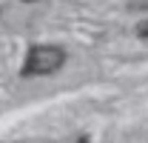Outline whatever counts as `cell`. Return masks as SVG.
<instances>
[{
    "label": "cell",
    "instance_id": "6da1fadb",
    "mask_svg": "<svg viewBox=\"0 0 148 143\" xmlns=\"http://www.w3.org/2000/svg\"><path fill=\"white\" fill-rule=\"evenodd\" d=\"M63 60H66V52L60 46H34L26 57L23 72L26 74H51L63 66Z\"/></svg>",
    "mask_w": 148,
    "mask_h": 143
},
{
    "label": "cell",
    "instance_id": "7a4b0ae2",
    "mask_svg": "<svg viewBox=\"0 0 148 143\" xmlns=\"http://www.w3.org/2000/svg\"><path fill=\"white\" fill-rule=\"evenodd\" d=\"M137 35H140V37H148V23H143V26L137 29Z\"/></svg>",
    "mask_w": 148,
    "mask_h": 143
},
{
    "label": "cell",
    "instance_id": "3957f363",
    "mask_svg": "<svg viewBox=\"0 0 148 143\" xmlns=\"http://www.w3.org/2000/svg\"><path fill=\"white\" fill-rule=\"evenodd\" d=\"M77 143H88V137H80V140H77Z\"/></svg>",
    "mask_w": 148,
    "mask_h": 143
},
{
    "label": "cell",
    "instance_id": "277c9868",
    "mask_svg": "<svg viewBox=\"0 0 148 143\" xmlns=\"http://www.w3.org/2000/svg\"><path fill=\"white\" fill-rule=\"evenodd\" d=\"M23 3H34V0H23Z\"/></svg>",
    "mask_w": 148,
    "mask_h": 143
}]
</instances>
